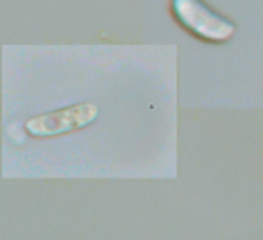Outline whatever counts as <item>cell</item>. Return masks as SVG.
Segmentation results:
<instances>
[{
	"instance_id": "1",
	"label": "cell",
	"mask_w": 263,
	"mask_h": 240,
	"mask_svg": "<svg viewBox=\"0 0 263 240\" xmlns=\"http://www.w3.org/2000/svg\"><path fill=\"white\" fill-rule=\"evenodd\" d=\"M171 12L185 31L203 41H228L236 31L234 23L218 14L203 0H171Z\"/></svg>"
},
{
	"instance_id": "2",
	"label": "cell",
	"mask_w": 263,
	"mask_h": 240,
	"mask_svg": "<svg viewBox=\"0 0 263 240\" xmlns=\"http://www.w3.org/2000/svg\"><path fill=\"white\" fill-rule=\"evenodd\" d=\"M99 117V107L95 103H78L72 107H64L58 111L41 113L27 119L25 129L33 137H53L70 131H78L88 127Z\"/></svg>"
}]
</instances>
